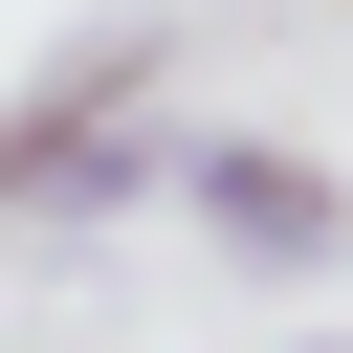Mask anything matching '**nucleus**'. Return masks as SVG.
<instances>
[{
    "mask_svg": "<svg viewBox=\"0 0 353 353\" xmlns=\"http://www.w3.org/2000/svg\"><path fill=\"white\" fill-rule=\"evenodd\" d=\"M309 353H353V331H309Z\"/></svg>",
    "mask_w": 353,
    "mask_h": 353,
    "instance_id": "7ed1b4c3",
    "label": "nucleus"
},
{
    "mask_svg": "<svg viewBox=\"0 0 353 353\" xmlns=\"http://www.w3.org/2000/svg\"><path fill=\"white\" fill-rule=\"evenodd\" d=\"M176 221H199L221 265H265V287L353 265V176H331V154H287V132H176Z\"/></svg>",
    "mask_w": 353,
    "mask_h": 353,
    "instance_id": "f03ea898",
    "label": "nucleus"
},
{
    "mask_svg": "<svg viewBox=\"0 0 353 353\" xmlns=\"http://www.w3.org/2000/svg\"><path fill=\"white\" fill-rule=\"evenodd\" d=\"M176 199V110L154 88H0V221L22 243H110Z\"/></svg>",
    "mask_w": 353,
    "mask_h": 353,
    "instance_id": "f257e3e1",
    "label": "nucleus"
}]
</instances>
